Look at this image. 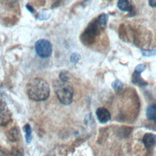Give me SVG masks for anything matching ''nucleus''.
<instances>
[{
    "instance_id": "12",
    "label": "nucleus",
    "mask_w": 156,
    "mask_h": 156,
    "mask_svg": "<svg viewBox=\"0 0 156 156\" xmlns=\"http://www.w3.org/2000/svg\"><path fill=\"white\" fill-rule=\"evenodd\" d=\"M25 132V138L27 143H30L32 140V129L29 124H26L23 127Z\"/></svg>"
},
{
    "instance_id": "15",
    "label": "nucleus",
    "mask_w": 156,
    "mask_h": 156,
    "mask_svg": "<svg viewBox=\"0 0 156 156\" xmlns=\"http://www.w3.org/2000/svg\"><path fill=\"white\" fill-rule=\"evenodd\" d=\"M81 57H80V55L76 53V52H74L73 53L71 56H70V60H71V62L73 63V64H77L80 60Z\"/></svg>"
},
{
    "instance_id": "5",
    "label": "nucleus",
    "mask_w": 156,
    "mask_h": 156,
    "mask_svg": "<svg viewBox=\"0 0 156 156\" xmlns=\"http://www.w3.org/2000/svg\"><path fill=\"white\" fill-rule=\"evenodd\" d=\"M11 114L6 103L0 99V124H5L10 119Z\"/></svg>"
},
{
    "instance_id": "18",
    "label": "nucleus",
    "mask_w": 156,
    "mask_h": 156,
    "mask_svg": "<svg viewBox=\"0 0 156 156\" xmlns=\"http://www.w3.org/2000/svg\"><path fill=\"white\" fill-rule=\"evenodd\" d=\"M49 14L45 12H41V13L38 15V17L41 20H47L49 18Z\"/></svg>"
},
{
    "instance_id": "19",
    "label": "nucleus",
    "mask_w": 156,
    "mask_h": 156,
    "mask_svg": "<svg viewBox=\"0 0 156 156\" xmlns=\"http://www.w3.org/2000/svg\"><path fill=\"white\" fill-rule=\"evenodd\" d=\"M26 7L27 9L30 12H31V13H35V9H34V7H33L30 4H26Z\"/></svg>"
},
{
    "instance_id": "13",
    "label": "nucleus",
    "mask_w": 156,
    "mask_h": 156,
    "mask_svg": "<svg viewBox=\"0 0 156 156\" xmlns=\"http://www.w3.org/2000/svg\"><path fill=\"white\" fill-rule=\"evenodd\" d=\"M111 85H112V87L113 88V89L116 92L120 91L121 90H122V89L123 88V83H122V82H121L118 79H116L114 81H113Z\"/></svg>"
},
{
    "instance_id": "1",
    "label": "nucleus",
    "mask_w": 156,
    "mask_h": 156,
    "mask_svg": "<svg viewBox=\"0 0 156 156\" xmlns=\"http://www.w3.org/2000/svg\"><path fill=\"white\" fill-rule=\"evenodd\" d=\"M28 97L35 101H43L49 96L50 88L48 82L40 77L32 79L26 87Z\"/></svg>"
},
{
    "instance_id": "2",
    "label": "nucleus",
    "mask_w": 156,
    "mask_h": 156,
    "mask_svg": "<svg viewBox=\"0 0 156 156\" xmlns=\"http://www.w3.org/2000/svg\"><path fill=\"white\" fill-rule=\"evenodd\" d=\"M53 88L60 102L63 105H69L73 101L74 89L71 83L56 80L53 83Z\"/></svg>"
},
{
    "instance_id": "10",
    "label": "nucleus",
    "mask_w": 156,
    "mask_h": 156,
    "mask_svg": "<svg viewBox=\"0 0 156 156\" xmlns=\"http://www.w3.org/2000/svg\"><path fill=\"white\" fill-rule=\"evenodd\" d=\"M146 116L149 119L155 121V119H156V106L155 104L151 105L147 108Z\"/></svg>"
},
{
    "instance_id": "14",
    "label": "nucleus",
    "mask_w": 156,
    "mask_h": 156,
    "mask_svg": "<svg viewBox=\"0 0 156 156\" xmlns=\"http://www.w3.org/2000/svg\"><path fill=\"white\" fill-rule=\"evenodd\" d=\"M59 80L63 82H68L69 80V73L66 71L60 72L59 74Z\"/></svg>"
},
{
    "instance_id": "11",
    "label": "nucleus",
    "mask_w": 156,
    "mask_h": 156,
    "mask_svg": "<svg viewBox=\"0 0 156 156\" xmlns=\"http://www.w3.org/2000/svg\"><path fill=\"white\" fill-rule=\"evenodd\" d=\"M108 15L105 13H101L96 19L98 23L102 29H104L107 25V23L108 21Z\"/></svg>"
},
{
    "instance_id": "9",
    "label": "nucleus",
    "mask_w": 156,
    "mask_h": 156,
    "mask_svg": "<svg viewBox=\"0 0 156 156\" xmlns=\"http://www.w3.org/2000/svg\"><path fill=\"white\" fill-rule=\"evenodd\" d=\"M117 7L119 9L124 12H132L133 5L132 3L127 0H119L117 2Z\"/></svg>"
},
{
    "instance_id": "17",
    "label": "nucleus",
    "mask_w": 156,
    "mask_h": 156,
    "mask_svg": "<svg viewBox=\"0 0 156 156\" xmlns=\"http://www.w3.org/2000/svg\"><path fill=\"white\" fill-rule=\"evenodd\" d=\"M146 69V66L144 64H139L135 68V71L139 73H141L142 72H143L144 70Z\"/></svg>"
},
{
    "instance_id": "4",
    "label": "nucleus",
    "mask_w": 156,
    "mask_h": 156,
    "mask_svg": "<svg viewBox=\"0 0 156 156\" xmlns=\"http://www.w3.org/2000/svg\"><path fill=\"white\" fill-rule=\"evenodd\" d=\"M35 49L37 54L41 58H48L52 54V48L49 41L40 39L35 43Z\"/></svg>"
},
{
    "instance_id": "7",
    "label": "nucleus",
    "mask_w": 156,
    "mask_h": 156,
    "mask_svg": "<svg viewBox=\"0 0 156 156\" xmlns=\"http://www.w3.org/2000/svg\"><path fill=\"white\" fill-rule=\"evenodd\" d=\"M132 82L139 87H146L147 85V82L145 81L141 76V74L134 71L132 75Z\"/></svg>"
},
{
    "instance_id": "3",
    "label": "nucleus",
    "mask_w": 156,
    "mask_h": 156,
    "mask_svg": "<svg viewBox=\"0 0 156 156\" xmlns=\"http://www.w3.org/2000/svg\"><path fill=\"white\" fill-rule=\"evenodd\" d=\"M102 30L99 26L97 19L93 20L87 26L84 32L82 34L81 40L86 44H92L95 39Z\"/></svg>"
},
{
    "instance_id": "6",
    "label": "nucleus",
    "mask_w": 156,
    "mask_h": 156,
    "mask_svg": "<svg viewBox=\"0 0 156 156\" xmlns=\"http://www.w3.org/2000/svg\"><path fill=\"white\" fill-rule=\"evenodd\" d=\"M96 115L98 121L102 124L107 122L111 118L110 113L107 108L104 107H99L97 108Z\"/></svg>"
},
{
    "instance_id": "16",
    "label": "nucleus",
    "mask_w": 156,
    "mask_h": 156,
    "mask_svg": "<svg viewBox=\"0 0 156 156\" xmlns=\"http://www.w3.org/2000/svg\"><path fill=\"white\" fill-rule=\"evenodd\" d=\"M141 54L143 56L145 57H151V56H154L155 55L156 51L155 49H152V50H147V49H141Z\"/></svg>"
},
{
    "instance_id": "8",
    "label": "nucleus",
    "mask_w": 156,
    "mask_h": 156,
    "mask_svg": "<svg viewBox=\"0 0 156 156\" xmlns=\"http://www.w3.org/2000/svg\"><path fill=\"white\" fill-rule=\"evenodd\" d=\"M155 141V135L151 133H146L143 138V143L144 146L147 148H151L154 146Z\"/></svg>"
},
{
    "instance_id": "20",
    "label": "nucleus",
    "mask_w": 156,
    "mask_h": 156,
    "mask_svg": "<svg viewBox=\"0 0 156 156\" xmlns=\"http://www.w3.org/2000/svg\"><path fill=\"white\" fill-rule=\"evenodd\" d=\"M149 4L152 7H156V1L155 0H150V1H149Z\"/></svg>"
}]
</instances>
